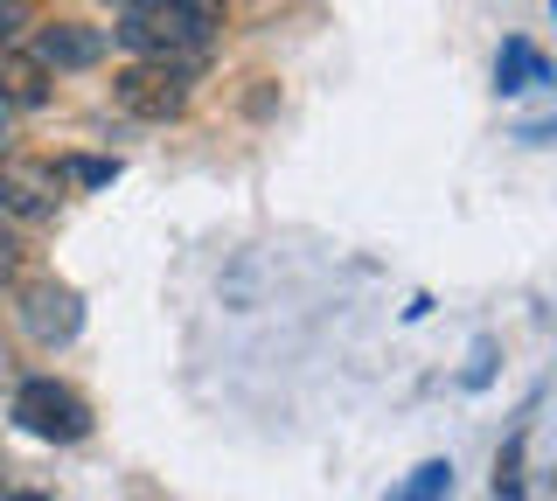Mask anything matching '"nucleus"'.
<instances>
[{
  "mask_svg": "<svg viewBox=\"0 0 557 501\" xmlns=\"http://www.w3.org/2000/svg\"><path fill=\"white\" fill-rule=\"evenodd\" d=\"M209 36H216V0H147L119 22V42L153 63L196 57V49H209Z\"/></svg>",
  "mask_w": 557,
  "mask_h": 501,
  "instance_id": "1",
  "label": "nucleus"
},
{
  "mask_svg": "<svg viewBox=\"0 0 557 501\" xmlns=\"http://www.w3.org/2000/svg\"><path fill=\"white\" fill-rule=\"evenodd\" d=\"M14 418H22V431H35V439H84L91 431V404H84L70 384H57V376H28L22 390H14Z\"/></svg>",
  "mask_w": 557,
  "mask_h": 501,
  "instance_id": "2",
  "label": "nucleus"
},
{
  "mask_svg": "<svg viewBox=\"0 0 557 501\" xmlns=\"http://www.w3.org/2000/svg\"><path fill=\"white\" fill-rule=\"evenodd\" d=\"M119 105H126L133 118H174L188 105V84L174 63H133V71H119Z\"/></svg>",
  "mask_w": 557,
  "mask_h": 501,
  "instance_id": "3",
  "label": "nucleus"
},
{
  "mask_svg": "<svg viewBox=\"0 0 557 501\" xmlns=\"http://www.w3.org/2000/svg\"><path fill=\"white\" fill-rule=\"evenodd\" d=\"M104 57V36L84 22H49L42 36H35V63L42 71H91V63Z\"/></svg>",
  "mask_w": 557,
  "mask_h": 501,
  "instance_id": "4",
  "label": "nucleus"
},
{
  "mask_svg": "<svg viewBox=\"0 0 557 501\" xmlns=\"http://www.w3.org/2000/svg\"><path fill=\"white\" fill-rule=\"evenodd\" d=\"M57 210V175L49 167H0V216L42 223Z\"/></svg>",
  "mask_w": 557,
  "mask_h": 501,
  "instance_id": "5",
  "label": "nucleus"
},
{
  "mask_svg": "<svg viewBox=\"0 0 557 501\" xmlns=\"http://www.w3.org/2000/svg\"><path fill=\"white\" fill-rule=\"evenodd\" d=\"M22 321H28L35 341H70V335H77V321H84V306H77V292H70V286H35L28 300H22Z\"/></svg>",
  "mask_w": 557,
  "mask_h": 501,
  "instance_id": "6",
  "label": "nucleus"
},
{
  "mask_svg": "<svg viewBox=\"0 0 557 501\" xmlns=\"http://www.w3.org/2000/svg\"><path fill=\"white\" fill-rule=\"evenodd\" d=\"M0 98H8V105H42V98H49L42 63H35V57H8V49H0Z\"/></svg>",
  "mask_w": 557,
  "mask_h": 501,
  "instance_id": "7",
  "label": "nucleus"
},
{
  "mask_svg": "<svg viewBox=\"0 0 557 501\" xmlns=\"http://www.w3.org/2000/svg\"><path fill=\"white\" fill-rule=\"evenodd\" d=\"M495 84H502V91H530V84H544V57H536L522 36H509L502 57H495Z\"/></svg>",
  "mask_w": 557,
  "mask_h": 501,
  "instance_id": "8",
  "label": "nucleus"
},
{
  "mask_svg": "<svg viewBox=\"0 0 557 501\" xmlns=\"http://www.w3.org/2000/svg\"><path fill=\"white\" fill-rule=\"evenodd\" d=\"M446 488H453V466H446V460H425V466L411 474V488L397 494V501H446Z\"/></svg>",
  "mask_w": 557,
  "mask_h": 501,
  "instance_id": "9",
  "label": "nucleus"
},
{
  "mask_svg": "<svg viewBox=\"0 0 557 501\" xmlns=\"http://www.w3.org/2000/svg\"><path fill=\"white\" fill-rule=\"evenodd\" d=\"M119 175V161H63L57 167V181H84V188H104Z\"/></svg>",
  "mask_w": 557,
  "mask_h": 501,
  "instance_id": "10",
  "label": "nucleus"
},
{
  "mask_svg": "<svg viewBox=\"0 0 557 501\" xmlns=\"http://www.w3.org/2000/svg\"><path fill=\"white\" fill-rule=\"evenodd\" d=\"M22 28H28V8H22V0H0V49L22 36Z\"/></svg>",
  "mask_w": 557,
  "mask_h": 501,
  "instance_id": "11",
  "label": "nucleus"
},
{
  "mask_svg": "<svg viewBox=\"0 0 557 501\" xmlns=\"http://www.w3.org/2000/svg\"><path fill=\"white\" fill-rule=\"evenodd\" d=\"M8 265H14V258H8V245H0V279H8Z\"/></svg>",
  "mask_w": 557,
  "mask_h": 501,
  "instance_id": "12",
  "label": "nucleus"
},
{
  "mask_svg": "<svg viewBox=\"0 0 557 501\" xmlns=\"http://www.w3.org/2000/svg\"><path fill=\"white\" fill-rule=\"evenodd\" d=\"M112 8H126V14H133V8H147V0H112Z\"/></svg>",
  "mask_w": 557,
  "mask_h": 501,
  "instance_id": "13",
  "label": "nucleus"
},
{
  "mask_svg": "<svg viewBox=\"0 0 557 501\" xmlns=\"http://www.w3.org/2000/svg\"><path fill=\"white\" fill-rule=\"evenodd\" d=\"M8 501H49V494H8Z\"/></svg>",
  "mask_w": 557,
  "mask_h": 501,
  "instance_id": "14",
  "label": "nucleus"
}]
</instances>
